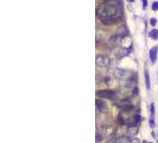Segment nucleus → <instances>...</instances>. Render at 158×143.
Returning a JSON list of instances; mask_svg holds the SVG:
<instances>
[{"label": "nucleus", "mask_w": 158, "mask_h": 143, "mask_svg": "<svg viewBox=\"0 0 158 143\" xmlns=\"http://www.w3.org/2000/svg\"><path fill=\"white\" fill-rule=\"evenodd\" d=\"M98 17L101 23L111 25L121 18V7L117 0H109L101 4L98 8Z\"/></svg>", "instance_id": "nucleus-1"}, {"label": "nucleus", "mask_w": 158, "mask_h": 143, "mask_svg": "<svg viewBox=\"0 0 158 143\" xmlns=\"http://www.w3.org/2000/svg\"><path fill=\"white\" fill-rule=\"evenodd\" d=\"M95 63H96L98 67L107 68V67H109V64H111V60H109V57L106 56V55H98L96 59H95Z\"/></svg>", "instance_id": "nucleus-2"}, {"label": "nucleus", "mask_w": 158, "mask_h": 143, "mask_svg": "<svg viewBox=\"0 0 158 143\" xmlns=\"http://www.w3.org/2000/svg\"><path fill=\"white\" fill-rule=\"evenodd\" d=\"M98 131L100 132V135L102 136V138H105V137H111V136L114 134V126L107 124V125H103L102 128L98 129Z\"/></svg>", "instance_id": "nucleus-3"}, {"label": "nucleus", "mask_w": 158, "mask_h": 143, "mask_svg": "<svg viewBox=\"0 0 158 143\" xmlns=\"http://www.w3.org/2000/svg\"><path fill=\"white\" fill-rule=\"evenodd\" d=\"M115 94L117 93L113 89H100L99 92H98V97L105 98V99H112V98H114Z\"/></svg>", "instance_id": "nucleus-4"}, {"label": "nucleus", "mask_w": 158, "mask_h": 143, "mask_svg": "<svg viewBox=\"0 0 158 143\" xmlns=\"http://www.w3.org/2000/svg\"><path fill=\"white\" fill-rule=\"evenodd\" d=\"M121 45L124 47V48H126V49H130L131 48V45H132V40H131V37L128 36V35H126V36H124V37H121Z\"/></svg>", "instance_id": "nucleus-5"}, {"label": "nucleus", "mask_w": 158, "mask_h": 143, "mask_svg": "<svg viewBox=\"0 0 158 143\" xmlns=\"http://www.w3.org/2000/svg\"><path fill=\"white\" fill-rule=\"evenodd\" d=\"M95 106H96V110L101 112V113H105V112H107V105L105 104V102H102V100H96L95 102Z\"/></svg>", "instance_id": "nucleus-6"}, {"label": "nucleus", "mask_w": 158, "mask_h": 143, "mask_svg": "<svg viewBox=\"0 0 158 143\" xmlns=\"http://www.w3.org/2000/svg\"><path fill=\"white\" fill-rule=\"evenodd\" d=\"M157 51H158L157 47H153L150 50V60H151L152 63H156V61H157Z\"/></svg>", "instance_id": "nucleus-7"}, {"label": "nucleus", "mask_w": 158, "mask_h": 143, "mask_svg": "<svg viewBox=\"0 0 158 143\" xmlns=\"http://www.w3.org/2000/svg\"><path fill=\"white\" fill-rule=\"evenodd\" d=\"M114 143H132V140L128 136H120L114 141Z\"/></svg>", "instance_id": "nucleus-8"}, {"label": "nucleus", "mask_w": 158, "mask_h": 143, "mask_svg": "<svg viewBox=\"0 0 158 143\" xmlns=\"http://www.w3.org/2000/svg\"><path fill=\"white\" fill-rule=\"evenodd\" d=\"M115 75L119 76V78H125L126 75H127V72L126 70H124V69H115Z\"/></svg>", "instance_id": "nucleus-9"}, {"label": "nucleus", "mask_w": 158, "mask_h": 143, "mask_svg": "<svg viewBox=\"0 0 158 143\" xmlns=\"http://www.w3.org/2000/svg\"><path fill=\"white\" fill-rule=\"evenodd\" d=\"M145 85H146V88L150 89V75H149V70L147 69L145 70Z\"/></svg>", "instance_id": "nucleus-10"}, {"label": "nucleus", "mask_w": 158, "mask_h": 143, "mask_svg": "<svg viewBox=\"0 0 158 143\" xmlns=\"http://www.w3.org/2000/svg\"><path fill=\"white\" fill-rule=\"evenodd\" d=\"M149 36H150V38H152V40H157V38H158V31L156 30V29L151 30Z\"/></svg>", "instance_id": "nucleus-11"}, {"label": "nucleus", "mask_w": 158, "mask_h": 143, "mask_svg": "<svg viewBox=\"0 0 158 143\" xmlns=\"http://www.w3.org/2000/svg\"><path fill=\"white\" fill-rule=\"evenodd\" d=\"M128 134H130V135H136V134H137V126H136V125H130V128H128Z\"/></svg>", "instance_id": "nucleus-12"}, {"label": "nucleus", "mask_w": 158, "mask_h": 143, "mask_svg": "<svg viewBox=\"0 0 158 143\" xmlns=\"http://www.w3.org/2000/svg\"><path fill=\"white\" fill-rule=\"evenodd\" d=\"M155 116L153 115H151V118H150V126L151 128H155Z\"/></svg>", "instance_id": "nucleus-13"}, {"label": "nucleus", "mask_w": 158, "mask_h": 143, "mask_svg": "<svg viewBox=\"0 0 158 143\" xmlns=\"http://www.w3.org/2000/svg\"><path fill=\"white\" fill-rule=\"evenodd\" d=\"M158 10V1H155L152 4V11H157Z\"/></svg>", "instance_id": "nucleus-14"}, {"label": "nucleus", "mask_w": 158, "mask_h": 143, "mask_svg": "<svg viewBox=\"0 0 158 143\" xmlns=\"http://www.w3.org/2000/svg\"><path fill=\"white\" fill-rule=\"evenodd\" d=\"M156 23H157V19H156V18H151V19H150V24H151V26H155Z\"/></svg>", "instance_id": "nucleus-15"}, {"label": "nucleus", "mask_w": 158, "mask_h": 143, "mask_svg": "<svg viewBox=\"0 0 158 143\" xmlns=\"http://www.w3.org/2000/svg\"><path fill=\"white\" fill-rule=\"evenodd\" d=\"M141 2H143V8L145 10L147 7V0H141Z\"/></svg>", "instance_id": "nucleus-16"}, {"label": "nucleus", "mask_w": 158, "mask_h": 143, "mask_svg": "<svg viewBox=\"0 0 158 143\" xmlns=\"http://www.w3.org/2000/svg\"><path fill=\"white\" fill-rule=\"evenodd\" d=\"M127 1H128V2H134L136 0H127Z\"/></svg>", "instance_id": "nucleus-17"}]
</instances>
